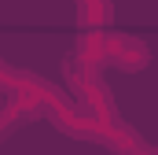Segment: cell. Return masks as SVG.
<instances>
[{
	"mask_svg": "<svg viewBox=\"0 0 158 155\" xmlns=\"http://www.w3.org/2000/svg\"><path fill=\"white\" fill-rule=\"evenodd\" d=\"M107 59L125 74H136L151 63V48L129 33H114V37H107Z\"/></svg>",
	"mask_w": 158,
	"mask_h": 155,
	"instance_id": "cell-1",
	"label": "cell"
},
{
	"mask_svg": "<svg viewBox=\"0 0 158 155\" xmlns=\"http://www.w3.org/2000/svg\"><path fill=\"white\" fill-rule=\"evenodd\" d=\"M77 11L88 26H99L110 19V0H77Z\"/></svg>",
	"mask_w": 158,
	"mask_h": 155,
	"instance_id": "cell-2",
	"label": "cell"
}]
</instances>
